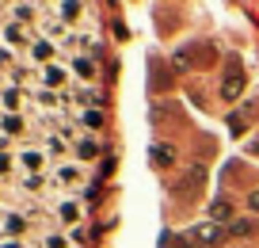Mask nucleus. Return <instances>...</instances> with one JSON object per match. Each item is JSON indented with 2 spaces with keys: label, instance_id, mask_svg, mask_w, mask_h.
I'll list each match as a JSON object with an SVG mask.
<instances>
[{
  "label": "nucleus",
  "instance_id": "f257e3e1",
  "mask_svg": "<svg viewBox=\"0 0 259 248\" xmlns=\"http://www.w3.org/2000/svg\"><path fill=\"white\" fill-rule=\"evenodd\" d=\"M213 57H218V50L210 46V42H187V46L176 50V57H171V69L187 73V69H202V65H210Z\"/></svg>",
  "mask_w": 259,
  "mask_h": 248
},
{
  "label": "nucleus",
  "instance_id": "f03ea898",
  "mask_svg": "<svg viewBox=\"0 0 259 248\" xmlns=\"http://www.w3.org/2000/svg\"><path fill=\"white\" fill-rule=\"evenodd\" d=\"M244 84H248V73H244L240 57H229V61H225V77H221V99H229V103L240 99Z\"/></svg>",
  "mask_w": 259,
  "mask_h": 248
},
{
  "label": "nucleus",
  "instance_id": "7ed1b4c3",
  "mask_svg": "<svg viewBox=\"0 0 259 248\" xmlns=\"http://www.w3.org/2000/svg\"><path fill=\"white\" fill-rule=\"evenodd\" d=\"M202 187H206V168H202V164H191V168H187V176L179 180V187H176V199H179V202H194Z\"/></svg>",
  "mask_w": 259,
  "mask_h": 248
},
{
  "label": "nucleus",
  "instance_id": "20e7f679",
  "mask_svg": "<svg viewBox=\"0 0 259 248\" xmlns=\"http://www.w3.org/2000/svg\"><path fill=\"white\" fill-rule=\"evenodd\" d=\"M221 225H213V222H202V225H194L191 233H187V244L191 248H210V244H221Z\"/></svg>",
  "mask_w": 259,
  "mask_h": 248
},
{
  "label": "nucleus",
  "instance_id": "39448f33",
  "mask_svg": "<svg viewBox=\"0 0 259 248\" xmlns=\"http://www.w3.org/2000/svg\"><path fill=\"white\" fill-rule=\"evenodd\" d=\"M149 160H153L156 168H171V164H176V149H171L168 141H156L153 149H149Z\"/></svg>",
  "mask_w": 259,
  "mask_h": 248
},
{
  "label": "nucleus",
  "instance_id": "423d86ee",
  "mask_svg": "<svg viewBox=\"0 0 259 248\" xmlns=\"http://www.w3.org/2000/svg\"><path fill=\"white\" fill-rule=\"evenodd\" d=\"M255 119V103H244L240 111L233 115V119H229V126H233V134H244V130H248V122Z\"/></svg>",
  "mask_w": 259,
  "mask_h": 248
},
{
  "label": "nucleus",
  "instance_id": "0eeeda50",
  "mask_svg": "<svg viewBox=\"0 0 259 248\" xmlns=\"http://www.w3.org/2000/svg\"><path fill=\"white\" fill-rule=\"evenodd\" d=\"M149 119H153V122H156V126H160V130H168L171 122H179V119H176V111H171V107H164V103L149 107Z\"/></svg>",
  "mask_w": 259,
  "mask_h": 248
},
{
  "label": "nucleus",
  "instance_id": "6e6552de",
  "mask_svg": "<svg viewBox=\"0 0 259 248\" xmlns=\"http://www.w3.org/2000/svg\"><path fill=\"white\" fill-rule=\"evenodd\" d=\"M229 218H233V202L229 199H213L210 202V222L218 225V222H229Z\"/></svg>",
  "mask_w": 259,
  "mask_h": 248
},
{
  "label": "nucleus",
  "instance_id": "1a4fd4ad",
  "mask_svg": "<svg viewBox=\"0 0 259 248\" xmlns=\"http://www.w3.org/2000/svg\"><path fill=\"white\" fill-rule=\"evenodd\" d=\"M149 69H153V88H156V92H168V84H171L168 65H164V61H153Z\"/></svg>",
  "mask_w": 259,
  "mask_h": 248
},
{
  "label": "nucleus",
  "instance_id": "9d476101",
  "mask_svg": "<svg viewBox=\"0 0 259 248\" xmlns=\"http://www.w3.org/2000/svg\"><path fill=\"white\" fill-rule=\"evenodd\" d=\"M248 206H251V210H259V191H251V195H248Z\"/></svg>",
  "mask_w": 259,
  "mask_h": 248
}]
</instances>
